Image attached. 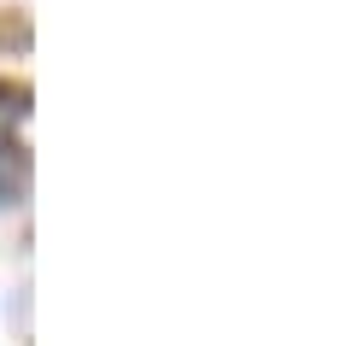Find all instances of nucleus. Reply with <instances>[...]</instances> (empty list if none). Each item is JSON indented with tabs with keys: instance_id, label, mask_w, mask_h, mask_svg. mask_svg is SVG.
<instances>
[{
	"instance_id": "obj_1",
	"label": "nucleus",
	"mask_w": 352,
	"mask_h": 346,
	"mask_svg": "<svg viewBox=\"0 0 352 346\" xmlns=\"http://www.w3.org/2000/svg\"><path fill=\"white\" fill-rule=\"evenodd\" d=\"M24 188H30V164H24V147L0 136V206H6V199H18Z\"/></svg>"
}]
</instances>
